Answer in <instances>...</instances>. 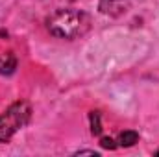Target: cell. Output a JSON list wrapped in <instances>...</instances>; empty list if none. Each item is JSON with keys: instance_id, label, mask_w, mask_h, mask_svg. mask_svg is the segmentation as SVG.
I'll return each mask as SVG.
<instances>
[{"instance_id": "6", "label": "cell", "mask_w": 159, "mask_h": 157, "mask_svg": "<svg viewBox=\"0 0 159 157\" xmlns=\"http://www.w3.org/2000/svg\"><path fill=\"white\" fill-rule=\"evenodd\" d=\"M89 120H91V133H93V135H100V133H102L100 113H98V111H91V113H89Z\"/></svg>"}, {"instance_id": "4", "label": "cell", "mask_w": 159, "mask_h": 157, "mask_svg": "<svg viewBox=\"0 0 159 157\" xmlns=\"http://www.w3.org/2000/svg\"><path fill=\"white\" fill-rule=\"evenodd\" d=\"M17 69V57L11 54V52H6V54H0V74H13Z\"/></svg>"}, {"instance_id": "5", "label": "cell", "mask_w": 159, "mask_h": 157, "mask_svg": "<svg viewBox=\"0 0 159 157\" xmlns=\"http://www.w3.org/2000/svg\"><path fill=\"white\" fill-rule=\"evenodd\" d=\"M117 142H119V146H124V148H129V146H133L135 142H139V133L137 131H122L119 135V139H117Z\"/></svg>"}, {"instance_id": "3", "label": "cell", "mask_w": 159, "mask_h": 157, "mask_svg": "<svg viewBox=\"0 0 159 157\" xmlns=\"http://www.w3.org/2000/svg\"><path fill=\"white\" fill-rule=\"evenodd\" d=\"M128 7L126 0H100V11L111 17H117L120 13H124Z\"/></svg>"}, {"instance_id": "8", "label": "cell", "mask_w": 159, "mask_h": 157, "mask_svg": "<svg viewBox=\"0 0 159 157\" xmlns=\"http://www.w3.org/2000/svg\"><path fill=\"white\" fill-rule=\"evenodd\" d=\"M76 155H98V152H94V150H80V152H76Z\"/></svg>"}, {"instance_id": "7", "label": "cell", "mask_w": 159, "mask_h": 157, "mask_svg": "<svg viewBox=\"0 0 159 157\" xmlns=\"http://www.w3.org/2000/svg\"><path fill=\"white\" fill-rule=\"evenodd\" d=\"M100 146L106 148V150H115V148H117V144H115V141H113L111 137H104V139L100 141Z\"/></svg>"}, {"instance_id": "9", "label": "cell", "mask_w": 159, "mask_h": 157, "mask_svg": "<svg viewBox=\"0 0 159 157\" xmlns=\"http://www.w3.org/2000/svg\"><path fill=\"white\" fill-rule=\"evenodd\" d=\"M156 155H159V148H157V150H156Z\"/></svg>"}, {"instance_id": "1", "label": "cell", "mask_w": 159, "mask_h": 157, "mask_svg": "<svg viewBox=\"0 0 159 157\" xmlns=\"http://www.w3.org/2000/svg\"><path fill=\"white\" fill-rule=\"evenodd\" d=\"M46 28L61 39H78L91 28V17L81 9H59L46 19Z\"/></svg>"}, {"instance_id": "2", "label": "cell", "mask_w": 159, "mask_h": 157, "mask_svg": "<svg viewBox=\"0 0 159 157\" xmlns=\"http://www.w3.org/2000/svg\"><path fill=\"white\" fill-rule=\"evenodd\" d=\"M32 117V107L28 102L19 100L11 104L0 115V142H7L20 128H24Z\"/></svg>"}]
</instances>
